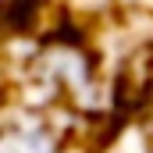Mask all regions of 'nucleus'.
<instances>
[{
  "instance_id": "f257e3e1",
  "label": "nucleus",
  "mask_w": 153,
  "mask_h": 153,
  "mask_svg": "<svg viewBox=\"0 0 153 153\" xmlns=\"http://www.w3.org/2000/svg\"><path fill=\"white\" fill-rule=\"evenodd\" d=\"M0 153H53V146L43 132H14L0 143Z\"/></svg>"
}]
</instances>
